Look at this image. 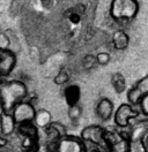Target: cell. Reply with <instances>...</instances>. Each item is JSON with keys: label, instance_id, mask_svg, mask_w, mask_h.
Here are the masks:
<instances>
[{"label": "cell", "instance_id": "cell-1", "mask_svg": "<svg viewBox=\"0 0 148 152\" xmlns=\"http://www.w3.org/2000/svg\"><path fill=\"white\" fill-rule=\"evenodd\" d=\"M27 88L20 81H2L0 83V104L2 112L12 113L13 108L23 102Z\"/></svg>", "mask_w": 148, "mask_h": 152}, {"label": "cell", "instance_id": "cell-2", "mask_svg": "<svg viewBox=\"0 0 148 152\" xmlns=\"http://www.w3.org/2000/svg\"><path fill=\"white\" fill-rule=\"evenodd\" d=\"M110 13L116 20H132L138 13V2L135 0H113Z\"/></svg>", "mask_w": 148, "mask_h": 152}, {"label": "cell", "instance_id": "cell-3", "mask_svg": "<svg viewBox=\"0 0 148 152\" xmlns=\"http://www.w3.org/2000/svg\"><path fill=\"white\" fill-rule=\"evenodd\" d=\"M51 145V152H84L86 145L81 138L66 135Z\"/></svg>", "mask_w": 148, "mask_h": 152}, {"label": "cell", "instance_id": "cell-4", "mask_svg": "<svg viewBox=\"0 0 148 152\" xmlns=\"http://www.w3.org/2000/svg\"><path fill=\"white\" fill-rule=\"evenodd\" d=\"M105 134L107 130L101 126H88L81 132V140L84 143H89L92 145H96L98 148H107L105 142Z\"/></svg>", "mask_w": 148, "mask_h": 152}, {"label": "cell", "instance_id": "cell-5", "mask_svg": "<svg viewBox=\"0 0 148 152\" xmlns=\"http://www.w3.org/2000/svg\"><path fill=\"white\" fill-rule=\"evenodd\" d=\"M107 149L109 152H130L131 144L129 138L119 132H107L105 134Z\"/></svg>", "mask_w": 148, "mask_h": 152}, {"label": "cell", "instance_id": "cell-6", "mask_svg": "<svg viewBox=\"0 0 148 152\" xmlns=\"http://www.w3.org/2000/svg\"><path fill=\"white\" fill-rule=\"evenodd\" d=\"M12 116L15 121V124H28V122H33L35 119V114H36V110L33 106V104L27 103V102H21L18 104L12 111Z\"/></svg>", "mask_w": 148, "mask_h": 152}, {"label": "cell", "instance_id": "cell-7", "mask_svg": "<svg viewBox=\"0 0 148 152\" xmlns=\"http://www.w3.org/2000/svg\"><path fill=\"white\" fill-rule=\"evenodd\" d=\"M139 114L137 111L133 110V107L129 104L120 105L115 113V124L120 128L127 127L130 121L134 118H137Z\"/></svg>", "mask_w": 148, "mask_h": 152}, {"label": "cell", "instance_id": "cell-8", "mask_svg": "<svg viewBox=\"0 0 148 152\" xmlns=\"http://www.w3.org/2000/svg\"><path fill=\"white\" fill-rule=\"evenodd\" d=\"M148 95V75L142 77L127 94V99L131 104L137 105L144 97Z\"/></svg>", "mask_w": 148, "mask_h": 152}, {"label": "cell", "instance_id": "cell-9", "mask_svg": "<svg viewBox=\"0 0 148 152\" xmlns=\"http://www.w3.org/2000/svg\"><path fill=\"white\" fill-rule=\"evenodd\" d=\"M44 130H45V136L49 144H55L60 138H63L67 135L65 126L60 122H51Z\"/></svg>", "mask_w": 148, "mask_h": 152}, {"label": "cell", "instance_id": "cell-10", "mask_svg": "<svg viewBox=\"0 0 148 152\" xmlns=\"http://www.w3.org/2000/svg\"><path fill=\"white\" fill-rule=\"evenodd\" d=\"M15 66V57L14 54L6 50L0 48V76L5 77L13 70Z\"/></svg>", "mask_w": 148, "mask_h": 152}, {"label": "cell", "instance_id": "cell-11", "mask_svg": "<svg viewBox=\"0 0 148 152\" xmlns=\"http://www.w3.org/2000/svg\"><path fill=\"white\" fill-rule=\"evenodd\" d=\"M15 129H16V124L12 114L2 112L0 114V135H2L4 137L9 136L14 133Z\"/></svg>", "mask_w": 148, "mask_h": 152}, {"label": "cell", "instance_id": "cell-12", "mask_svg": "<svg viewBox=\"0 0 148 152\" xmlns=\"http://www.w3.org/2000/svg\"><path fill=\"white\" fill-rule=\"evenodd\" d=\"M96 113L98 115V118L102 119V120H104V121L109 120L111 118V115L113 114V104H112V102L108 98H103L97 104Z\"/></svg>", "mask_w": 148, "mask_h": 152}, {"label": "cell", "instance_id": "cell-13", "mask_svg": "<svg viewBox=\"0 0 148 152\" xmlns=\"http://www.w3.org/2000/svg\"><path fill=\"white\" fill-rule=\"evenodd\" d=\"M52 122V118H51V114L49 111L46 110H39L36 111L35 114V119L33 121V124L36 126L37 128H41V129H45L49 124Z\"/></svg>", "mask_w": 148, "mask_h": 152}, {"label": "cell", "instance_id": "cell-14", "mask_svg": "<svg viewBox=\"0 0 148 152\" xmlns=\"http://www.w3.org/2000/svg\"><path fill=\"white\" fill-rule=\"evenodd\" d=\"M81 97V90L78 86H70L65 90V99L68 106L78 105Z\"/></svg>", "mask_w": 148, "mask_h": 152}, {"label": "cell", "instance_id": "cell-15", "mask_svg": "<svg viewBox=\"0 0 148 152\" xmlns=\"http://www.w3.org/2000/svg\"><path fill=\"white\" fill-rule=\"evenodd\" d=\"M18 134L22 137H33V138H38V128H37L33 122L28 124H22L16 126Z\"/></svg>", "mask_w": 148, "mask_h": 152}, {"label": "cell", "instance_id": "cell-16", "mask_svg": "<svg viewBox=\"0 0 148 152\" xmlns=\"http://www.w3.org/2000/svg\"><path fill=\"white\" fill-rule=\"evenodd\" d=\"M129 42H130L129 36L124 31H121V30L116 31L113 34V36H112V44H113L115 48H117V50H124V48H126L129 46Z\"/></svg>", "mask_w": 148, "mask_h": 152}, {"label": "cell", "instance_id": "cell-17", "mask_svg": "<svg viewBox=\"0 0 148 152\" xmlns=\"http://www.w3.org/2000/svg\"><path fill=\"white\" fill-rule=\"evenodd\" d=\"M22 149L26 152H37L39 149V138L22 137Z\"/></svg>", "mask_w": 148, "mask_h": 152}, {"label": "cell", "instance_id": "cell-18", "mask_svg": "<svg viewBox=\"0 0 148 152\" xmlns=\"http://www.w3.org/2000/svg\"><path fill=\"white\" fill-rule=\"evenodd\" d=\"M111 83H112V86H113V89L116 90L117 94L124 92V90L126 88V83H125L124 76L121 75V74H118V73H116V74H113V75L111 76Z\"/></svg>", "mask_w": 148, "mask_h": 152}, {"label": "cell", "instance_id": "cell-19", "mask_svg": "<svg viewBox=\"0 0 148 152\" xmlns=\"http://www.w3.org/2000/svg\"><path fill=\"white\" fill-rule=\"evenodd\" d=\"M84 12V10H78V8L75 7L73 10H70L67 12V16H68V20H70V22L71 23H73V24H78L79 22H80V20H81V15H82V13Z\"/></svg>", "mask_w": 148, "mask_h": 152}, {"label": "cell", "instance_id": "cell-20", "mask_svg": "<svg viewBox=\"0 0 148 152\" xmlns=\"http://www.w3.org/2000/svg\"><path fill=\"white\" fill-rule=\"evenodd\" d=\"M81 114H82V110H81V107L79 105L70 106V108H68V116H70V119L72 121H78L80 119Z\"/></svg>", "mask_w": 148, "mask_h": 152}, {"label": "cell", "instance_id": "cell-21", "mask_svg": "<svg viewBox=\"0 0 148 152\" xmlns=\"http://www.w3.org/2000/svg\"><path fill=\"white\" fill-rule=\"evenodd\" d=\"M67 81H68V74H67V72L64 70V69L60 70L55 78L56 84H58V86H63L65 83H67Z\"/></svg>", "mask_w": 148, "mask_h": 152}, {"label": "cell", "instance_id": "cell-22", "mask_svg": "<svg viewBox=\"0 0 148 152\" xmlns=\"http://www.w3.org/2000/svg\"><path fill=\"white\" fill-rule=\"evenodd\" d=\"M96 64H97L96 62V57H94V56H86L83 59V67L86 69H92Z\"/></svg>", "mask_w": 148, "mask_h": 152}, {"label": "cell", "instance_id": "cell-23", "mask_svg": "<svg viewBox=\"0 0 148 152\" xmlns=\"http://www.w3.org/2000/svg\"><path fill=\"white\" fill-rule=\"evenodd\" d=\"M109 61H110V56H109L108 53L102 52V53H100V54H97V57H96V62L100 64V65H102V66L108 65Z\"/></svg>", "mask_w": 148, "mask_h": 152}, {"label": "cell", "instance_id": "cell-24", "mask_svg": "<svg viewBox=\"0 0 148 152\" xmlns=\"http://www.w3.org/2000/svg\"><path fill=\"white\" fill-rule=\"evenodd\" d=\"M139 104H140V107H141V111L148 115V95L146 97H144Z\"/></svg>", "mask_w": 148, "mask_h": 152}, {"label": "cell", "instance_id": "cell-25", "mask_svg": "<svg viewBox=\"0 0 148 152\" xmlns=\"http://www.w3.org/2000/svg\"><path fill=\"white\" fill-rule=\"evenodd\" d=\"M142 146L145 149V152H148V130L142 136Z\"/></svg>", "mask_w": 148, "mask_h": 152}, {"label": "cell", "instance_id": "cell-26", "mask_svg": "<svg viewBox=\"0 0 148 152\" xmlns=\"http://www.w3.org/2000/svg\"><path fill=\"white\" fill-rule=\"evenodd\" d=\"M6 145H7V140L2 135H0V148H4Z\"/></svg>", "mask_w": 148, "mask_h": 152}, {"label": "cell", "instance_id": "cell-27", "mask_svg": "<svg viewBox=\"0 0 148 152\" xmlns=\"http://www.w3.org/2000/svg\"><path fill=\"white\" fill-rule=\"evenodd\" d=\"M84 152H100V150L98 149H87L86 148V151Z\"/></svg>", "mask_w": 148, "mask_h": 152}, {"label": "cell", "instance_id": "cell-28", "mask_svg": "<svg viewBox=\"0 0 148 152\" xmlns=\"http://www.w3.org/2000/svg\"><path fill=\"white\" fill-rule=\"evenodd\" d=\"M2 81H4V77H1V76H0V83H1Z\"/></svg>", "mask_w": 148, "mask_h": 152}]
</instances>
